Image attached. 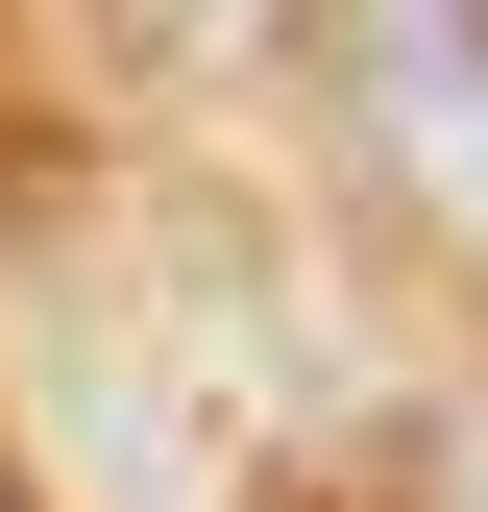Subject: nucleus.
Returning <instances> with one entry per match:
<instances>
[{
	"label": "nucleus",
	"instance_id": "f257e3e1",
	"mask_svg": "<svg viewBox=\"0 0 488 512\" xmlns=\"http://www.w3.org/2000/svg\"><path fill=\"white\" fill-rule=\"evenodd\" d=\"M342 49V122L366 171H391V220L440 244V269H488V0L464 25H318Z\"/></svg>",
	"mask_w": 488,
	"mask_h": 512
},
{
	"label": "nucleus",
	"instance_id": "f03ea898",
	"mask_svg": "<svg viewBox=\"0 0 488 512\" xmlns=\"http://www.w3.org/2000/svg\"><path fill=\"white\" fill-rule=\"evenodd\" d=\"M0 512H25V488H0Z\"/></svg>",
	"mask_w": 488,
	"mask_h": 512
}]
</instances>
